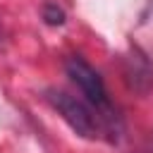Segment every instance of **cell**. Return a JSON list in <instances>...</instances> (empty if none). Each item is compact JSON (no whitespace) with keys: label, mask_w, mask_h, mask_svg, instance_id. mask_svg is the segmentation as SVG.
Returning <instances> with one entry per match:
<instances>
[{"label":"cell","mask_w":153,"mask_h":153,"mask_svg":"<svg viewBox=\"0 0 153 153\" xmlns=\"http://www.w3.org/2000/svg\"><path fill=\"white\" fill-rule=\"evenodd\" d=\"M43 19L50 26H62L65 24V10L57 2H45L43 5Z\"/></svg>","instance_id":"3"},{"label":"cell","mask_w":153,"mask_h":153,"mask_svg":"<svg viewBox=\"0 0 153 153\" xmlns=\"http://www.w3.org/2000/svg\"><path fill=\"white\" fill-rule=\"evenodd\" d=\"M65 69H67V76L79 86V91L86 96L88 105H93L98 110V115L103 117V122L110 127L115 122V110H112V103L108 98V88L100 79V74L79 55H72L67 57L65 62Z\"/></svg>","instance_id":"1"},{"label":"cell","mask_w":153,"mask_h":153,"mask_svg":"<svg viewBox=\"0 0 153 153\" xmlns=\"http://www.w3.org/2000/svg\"><path fill=\"white\" fill-rule=\"evenodd\" d=\"M48 100L50 105L62 115V120L84 139H96L103 129V117L98 115V110L79 98H74L72 93L67 91H57V88H50L48 91Z\"/></svg>","instance_id":"2"}]
</instances>
